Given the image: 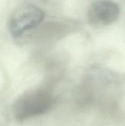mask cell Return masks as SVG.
Segmentation results:
<instances>
[{
    "label": "cell",
    "instance_id": "1",
    "mask_svg": "<svg viewBox=\"0 0 125 126\" xmlns=\"http://www.w3.org/2000/svg\"><path fill=\"white\" fill-rule=\"evenodd\" d=\"M56 103V97L50 87L42 86L24 92L12 106V113L17 122L48 113Z\"/></svg>",
    "mask_w": 125,
    "mask_h": 126
},
{
    "label": "cell",
    "instance_id": "2",
    "mask_svg": "<svg viewBox=\"0 0 125 126\" xmlns=\"http://www.w3.org/2000/svg\"><path fill=\"white\" fill-rule=\"evenodd\" d=\"M44 11L32 4H24L16 7L12 13L8 29L14 38L21 36L26 31L38 26L45 18Z\"/></svg>",
    "mask_w": 125,
    "mask_h": 126
},
{
    "label": "cell",
    "instance_id": "3",
    "mask_svg": "<svg viewBox=\"0 0 125 126\" xmlns=\"http://www.w3.org/2000/svg\"><path fill=\"white\" fill-rule=\"evenodd\" d=\"M120 6L113 0H97L88 10V22L94 27H103L115 23L120 16Z\"/></svg>",
    "mask_w": 125,
    "mask_h": 126
}]
</instances>
